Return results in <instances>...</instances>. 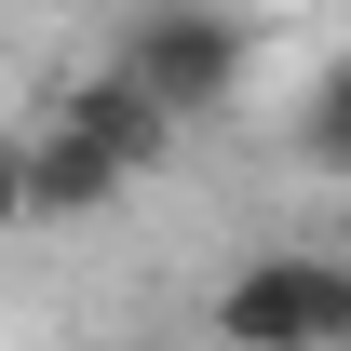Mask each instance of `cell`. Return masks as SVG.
<instances>
[{
  "label": "cell",
  "instance_id": "cell-6",
  "mask_svg": "<svg viewBox=\"0 0 351 351\" xmlns=\"http://www.w3.org/2000/svg\"><path fill=\"white\" fill-rule=\"evenodd\" d=\"M0 230H27V135L0 122Z\"/></svg>",
  "mask_w": 351,
  "mask_h": 351
},
{
  "label": "cell",
  "instance_id": "cell-2",
  "mask_svg": "<svg viewBox=\"0 0 351 351\" xmlns=\"http://www.w3.org/2000/svg\"><path fill=\"white\" fill-rule=\"evenodd\" d=\"M217 351H351V270L324 243H270L217 284Z\"/></svg>",
  "mask_w": 351,
  "mask_h": 351
},
{
  "label": "cell",
  "instance_id": "cell-5",
  "mask_svg": "<svg viewBox=\"0 0 351 351\" xmlns=\"http://www.w3.org/2000/svg\"><path fill=\"white\" fill-rule=\"evenodd\" d=\"M298 149H311V162H338V149H351V135H338V68L311 82V108H298Z\"/></svg>",
  "mask_w": 351,
  "mask_h": 351
},
{
  "label": "cell",
  "instance_id": "cell-3",
  "mask_svg": "<svg viewBox=\"0 0 351 351\" xmlns=\"http://www.w3.org/2000/svg\"><path fill=\"white\" fill-rule=\"evenodd\" d=\"M54 135H68V149H95V162L122 176V189H135V176H162V162H176V149H189V135H176V122H162V108H149V95H135V82H122V68H108V54H95L82 82L54 95Z\"/></svg>",
  "mask_w": 351,
  "mask_h": 351
},
{
  "label": "cell",
  "instance_id": "cell-4",
  "mask_svg": "<svg viewBox=\"0 0 351 351\" xmlns=\"http://www.w3.org/2000/svg\"><path fill=\"white\" fill-rule=\"evenodd\" d=\"M122 203V176L95 162V149H68L54 122H27V230H68V217H108Z\"/></svg>",
  "mask_w": 351,
  "mask_h": 351
},
{
  "label": "cell",
  "instance_id": "cell-1",
  "mask_svg": "<svg viewBox=\"0 0 351 351\" xmlns=\"http://www.w3.org/2000/svg\"><path fill=\"white\" fill-rule=\"evenodd\" d=\"M108 68H122L176 135H203L257 82V14H230V0H135L122 27H108Z\"/></svg>",
  "mask_w": 351,
  "mask_h": 351
}]
</instances>
